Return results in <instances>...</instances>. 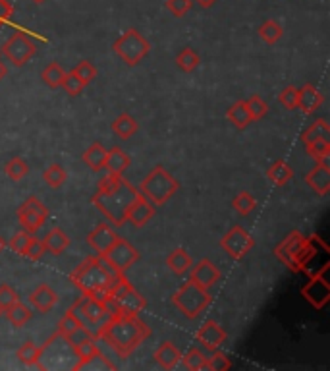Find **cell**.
<instances>
[{
    "label": "cell",
    "instance_id": "cell-1",
    "mask_svg": "<svg viewBox=\"0 0 330 371\" xmlns=\"http://www.w3.org/2000/svg\"><path fill=\"white\" fill-rule=\"evenodd\" d=\"M149 337H151V327L143 319L122 311L108 315L107 321L95 332V339L105 340L120 358L133 354Z\"/></svg>",
    "mask_w": 330,
    "mask_h": 371
},
{
    "label": "cell",
    "instance_id": "cell-2",
    "mask_svg": "<svg viewBox=\"0 0 330 371\" xmlns=\"http://www.w3.org/2000/svg\"><path fill=\"white\" fill-rule=\"evenodd\" d=\"M138 188L124 180L120 174H107L99 182L91 201L112 226H122L126 223V211L131 201L138 197Z\"/></svg>",
    "mask_w": 330,
    "mask_h": 371
},
{
    "label": "cell",
    "instance_id": "cell-3",
    "mask_svg": "<svg viewBox=\"0 0 330 371\" xmlns=\"http://www.w3.org/2000/svg\"><path fill=\"white\" fill-rule=\"evenodd\" d=\"M124 277V273L116 271L110 263L105 261V257L93 255L87 257L72 271L70 280L85 294L93 296L97 300H105L112 286Z\"/></svg>",
    "mask_w": 330,
    "mask_h": 371
},
{
    "label": "cell",
    "instance_id": "cell-4",
    "mask_svg": "<svg viewBox=\"0 0 330 371\" xmlns=\"http://www.w3.org/2000/svg\"><path fill=\"white\" fill-rule=\"evenodd\" d=\"M178 190H180V182L164 167H154L141 180V184L138 188V192L151 201L153 205H157V207L164 205Z\"/></svg>",
    "mask_w": 330,
    "mask_h": 371
},
{
    "label": "cell",
    "instance_id": "cell-5",
    "mask_svg": "<svg viewBox=\"0 0 330 371\" xmlns=\"http://www.w3.org/2000/svg\"><path fill=\"white\" fill-rule=\"evenodd\" d=\"M213 300V296L209 292V288L193 282L192 278L178 288L172 296V304L176 306L187 319H195L203 309L207 308Z\"/></svg>",
    "mask_w": 330,
    "mask_h": 371
},
{
    "label": "cell",
    "instance_id": "cell-6",
    "mask_svg": "<svg viewBox=\"0 0 330 371\" xmlns=\"http://www.w3.org/2000/svg\"><path fill=\"white\" fill-rule=\"evenodd\" d=\"M112 48L128 66H138L139 62L143 60L149 54V51H151V43L138 30L131 27V30L124 31L122 35L116 39Z\"/></svg>",
    "mask_w": 330,
    "mask_h": 371
},
{
    "label": "cell",
    "instance_id": "cell-7",
    "mask_svg": "<svg viewBox=\"0 0 330 371\" xmlns=\"http://www.w3.org/2000/svg\"><path fill=\"white\" fill-rule=\"evenodd\" d=\"M70 309L76 313L77 319H79L93 334H95L100 325L108 319V311L107 308H105V304L100 300H97V298H93V296H85V294L81 298H77V300L74 301V306Z\"/></svg>",
    "mask_w": 330,
    "mask_h": 371
},
{
    "label": "cell",
    "instance_id": "cell-8",
    "mask_svg": "<svg viewBox=\"0 0 330 371\" xmlns=\"http://www.w3.org/2000/svg\"><path fill=\"white\" fill-rule=\"evenodd\" d=\"M110 298L116 304L118 311L122 313H131V315H139L143 309L147 308V300L141 294L130 285V280L122 277L110 290Z\"/></svg>",
    "mask_w": 330,
    "mask_h": 371
},
{
    "label": "cell",
    "instance_id": "cell-9",
    "mask_svg": "<svg viewBox=\"0 0 330 371\" xmlns=\"http://www.w3.org/2000/svg\"><path fill=\"white\" fill-rule=\"evenodd\" d=\"M37 53V46L31 41V37L23 31H15L12 37L0 48V56H4L12 62L14 66L22 68L33 58V54Z\"/></svg>",
    "mask_w": 330,
    "mask_h": 371
},
{
    "label": "cell",
    "instance_id": "cell-10",
    "mask_svg": "<svg viewBox=\"0 0 330 371\" xmlns=\"http://www.w3.org/2000/svg\"><path fill=\"white\" fill-rule=\"evenodd\" d=\"M48 215H51L48 207L39 197H35V195L27 197L18 207V221L22 224L23 230L31 232V234H35L48 221Z\"/></svg>",
    "mask_w": 330,
    "mask_h": 371
},
{
    "label": "cell",
    "instance_id": "cell-11",
    "mask_svg": "<svg viewBox=\"0 0 330 371\" xmlns=\"http://www.w3.org/2000/svg\"><path fill=\"white\" fill-rule=\"evenodd\" d=\"M100 257H105V261L110 263L116 271H120V273H126V271L130 269L131 265H136L139 259V252L136 249L133 244H130L128 240L118 238L110 244L105 254L100 255Z\"/></svg>",
    "mask_w": 330,
    "mask_h": 371
},
{
    "label": "cell",
    "instance_id": "cell-12",
    "mask_svg": "<svg viewBox=\"0 0 330 371\" xmlns=\"http://www.w3.org/2000/svg\"><path fill=\"white\" fill-rule=\"evenodd\" d=\"M220 246L226 254L230 255L232 259H244L255 246V240L249 236V232L242 226H232L230 230L226 232L220 240Z\"/></svg>",
    "mask_w": 330,
    "mask_h": 371
},
{
    "label": "cell",
    "instance_id": "cell-13",
    "mask_svg": "<svg viewBox=\"0 0 330 371\" xmlns=\"http://www.w3.org/2000/svg\"><path fill=\"white\" fill-rule=\"evenodd\" d=\"M324 269L321 273H315L313 277L309 278V282L301 288V294L305 296V300L317 309H323L326 306V301L330 300V285L324 278Z\"/></svg>",
    "mask_w": 330,
    "mask_h": 371
},
{
    "label": "cell",
    "instance_id": "cell-14",
    "mask_svg": "<svg viewBox=\"0 0 330 371\" xmlns=\"http://www.w3.org/2000/svg\"><path fill=\"white\" fill-rule=\"evenodd\" d=\"M226 339H228L226 331L220 327V323H216L213 319H209L207 323H203V327L195 334V340L199 342V346L209 350V352L220 350V346L226 342Z\"/></svg>",
    "mask_w": 330,
    "mask_h": 371
},
{
    "label": "cell",
    "instance_id": "cell-15",
    "mask_svg": "<svg viewBox=\"0 0 330 371\" xmlns=\"http://www.w3.org/2000/svg\"><path fill=\"white\" fill-rule=\"evenodd\" d=\"M154 213H157V209H154L153 203L147 200V197H143L141 193H138V197L131 201V205L126 211V221H130L133 226L141 228V226H145L153 219Z\"/></svg>",
    "mask_w": 330,
    "mask_h": 371
},
{
    "label": "cell",
    "instance_id": "cell-16",
    "mask_svg": "<svg viewBox=\"0 0 330 371\" xmlns=\"http://www.w3.org/2000/svg\"><path fill=\"white\" fill-rule=\"evenodd\" d=\"M116 238H118V234H114V228L110 224L100 223L87 234V244L91 246L95 254L103 255Z\"/></svg>",
    "mask_w": 330,
    "mask_h": 371
},
{
    "label": "cell",
    "instance_id": "cell-17",
    "mask_svg": "<svg viewBox=\"0 0 330 371\" xmlns=\"http://www.w3.org/2000/svg\"><path fill=\"white\" fill-rule=\"evenodd\" d=\"M305 182L317 195H329L330 192V167L317 162L313 169L305 174Z\"/></svg>",
    "mask_w": 330,
    "mask_h": 371
},
{
    "label": "cell",
    "instance_id": "cell-18",
    "mask_svg": "<svg viewBox=\"0 0 330 371\" xmlns=\"http://www.w3.org/2000/svg\"><path fill=\"white\" fill-rule=\"evenodd\" d=\"M303 240L305 238L301 236L300 232H292V234H290L282 244H278L277 247V257L284 263V265H288L292 271H296V255L300 252Z\"/></svg>",
    "mask_w": 330,
    "mask_h": 371
},
{
    "label": "cell",
    "instance_id": "cell-19",
    "mask_svg": "<svg viewBox=\"0 0 330 371\" xmlns=\"http://www.w3.org/2000/svg\"><path fill=\"white\" fill-rule=\"evenodd\" d=\"M31 308H35L39 313H48L51 309L58 304V294L48 285H39L33 292L29 294Z\"/></svg>",
    "mask_w": 330,
    "mask_h": 371
},
{
    "label": "cell",
    "instance_id": "cell-20",
    "mask_svg": "<svg viewBox=\"0 0 330 371\" xmlns=\"http://www.w3.org/2000/svg\"><path fill=\"white\" fill-rule=\"evenodd\" d=\"M192 280L197 285L211 288L220 280V271L211 259H201L195 267L192 269Z\"/></svg>",
    "mask_w": 330,
    "mask_h": 371
},
{
    "label": "cell",
    "instance_id": "cell-21",
    "mask_svg": "<svg viewBox=\"0 0 330 371\" xmlns=\"http://www.w3.org/2000/svg\"><path fill=\"white\" fill-rule=\"evenodd\" d=\"M70 236L66 232L62 230L60 226H54L51 230L46 232L45 238H43V246H45L46 254L54 255V257H58L62 255L66 249L70 247Z\"/></svg>",
    "mask_w": 330,
    "mask_h": 371
},
{
    "label": "cell",
    "instance_id": "cell-22",
    "mask_svg": "<svg viewBox=\"0 0 330 371\" xmlns=\"http://www.w3.org/2000/svg\"><path fill=\"white\" fill-rule=\"evenodd\" d=\"M323 93L319 91L317 87H313L311 84H305L298 93V108L305 115H313L317 108L323 105Z\"/></svg>",
    "mask_w": 330,
    "mask_h": 371
},
{
    "label": "cell",
    "instance_id": "cell-23",
    "mask_svg": "<svg viewBox=\"0 0 330 371\" xmlns=\"http://www.w3.org/2000/svg\"><path fill=\"white\" fill-rule=\"evenodd\" d=\"M95 340L97 339H87L72 348V350H74V354H76V358H77V363L72 365V370H76V371L84 370L87 363L93 362L97 356H100V350H99V346L95 344Z\"/></svg>",
    "mask_w": 330,
    "mask_h": 371
},
{
    "label": "cell",
    "instance_id": "cell-24",
    "mask_svg": "<svg viewBox=\"0 0 330 371\" xmlns=\"http://www.w3.org/2000/svg\"><path fill=\"white\" fill-rule=\"evenodd\" d=\"M153 358L162 370H172V367H176L178 363H180L182 352H180V348L174 346L172 342H162L161 346L154 350Z\"/></svg>",
    "mask_w": 330,
    "mask_h": 371
},
{
    "label": "cell",
    "instance_id": "cell-25",
    "mask_svg": "<svg viewBox=\"0 0 330 371\" xmlns=\"http://www.w3.org/2000/svg\"><path fill=\"white\" fill-rule=\"evenodd\" d=\"M130 155L124 151L122 147H112L110 151H107V161H105V169L108 174H120L130 167Z\"/></svg>",
    "mask_w": 330,
    "mask_h": 371
},
{
    "label": "cell",
    "instance_id": "cell-26",
    "mask_svg": "<svg viewBox=\"0 0 330 371\" xmlns=\"http://www.w3.org/2000/svg\"><path fill=\"white\" fill-rule=\"evenodd\" d=\"M192 257L185 252L184 247H176L174 252H170L169 257H166V267H169L174 275L182 277L187 271L192 269Z\"/></svg>",
    "mask_w": 330,
    "mask_h": 371
},
{
    "label": "cell",
    "instance_id": "cell-27",
    "mask_svg": "<svg viewBox=\"0 0 330 371\" xmlns=\"http://www.w3.org/2000/svg\"><path fill=\"white\" fill-rule=\"evenodd\" d=\"M301 141L309 145L315 141H330V126L324 118H319L313 124H309L305 131L301 134Z\"/></svg>",
    "mask_w": 330,
    "mask_h": 371
},
{
    "label": "cell",
    "instance_id": "cell-28",
    "mask_svg": "<svg viewBox=\"0 0 330 371\" xmlns=\"http://www.w3.org/2000/svg\"><path fill=\"white\" fill-rule=\"evenodd\" d=\"M18 360L23 363V365H37L39 370H43V363H41V358H43V346H37V344H33L31 340L27 342H23L22 346L18 348Z\"/></svg>",
    "mask_w": 330,
    "mask_h": 371
},
{
    "label": "cell",
    "instance_id": "cell-29",
    "mask_svg": "<svg viewBox=\"0 0 330 371\" xmlns=\"http://www.w3.org/2000/svg\"><path fill=\"white\" fill-rule=\"evenodd\" d=\"M81 161L95 172H100L105 169V161H107V149L100 145L99 141H95L84 155H81Z\"/></svg>",
    "mask_w": 330,
    "mask_h": 371
},
{
    "label": "cell",
    "instance_id": "cell-30",
    "mask_svg": "<svg viewBox=\"0 0 330 371\" xmlns=\"http://www.w3.org/2000/svg\"><path fill=\"white\" fill-rule=\"evenodd\" d=\"M139 130V124L138 120L130 116L128 112H122V115L116 118L114 122H112V131H114L118 138L128 139L131 136H136Z\"/></svg>",
    "mask_w": 330,
    "mask_h": 371
},
{
    "label": "cell",
    "instance_id": "cell-31",
    "mask_svg": "<svg viewBox=\"0 0 330 371\" xmlns=\"http://www.w3.org/2000/svg\"><path fill=\"white\" fill-rule=\"evenodd\" d=\"M226 116H228V120H230V122L234 124L238 130H244V128H247L249 124L253 122V120H251V115H249V110H247L246 100H238V103H234V105L228 108Z\"/></svg>",
    "mask_w": 330,
    "mask_h": 371
},
{
    "label": "cell",
    "instance_id": "cell-32",
    "mask_svg": "<svg viewBox=\"0 0 330 371\" xmlns=\"http://www.w3.org/2000/svg\"><path fill=\"white\" fill-rule=\"evenodd\" d=\"M267 178L275 186H284L293 178V169L286 161H277L267 170Z\"/></svg>",
    "mask_w": 330,
    "mask_h": 371
},
{
    "label": "cell",
    "instance_id": "cell-33",
    "mask_svg": "<svg viewBox=\"0 0 330 371\" xmlns=\"http://www.w3.org/2000/svg\"><path fill=\"white\" fill-rule=\"evenodd\" d=\"M4 313H6L8 321L14 325V327H18V329L25 327L31 319V309L25 304H22V301H15L14 306H10Z\"/></svg>",
    "mask_w": 330,
    "mask_h": 371
},
{
    "label": "cell",
    "instance_id": "cell-34",
    "mask_svg": "<svg viewBox=\"0 0 330 371\" xmlns=\"http://www.w3.org/2000/svg\"><path fill=\"white\" fill-rule=\"evenodd\" d=\"M259 37L267 43V45H277L280 37L284 35V30H282V25L277 22V20H267V22H263V25L259 27Z\"/></svg>",
    "mask_w": 330,
    "mask_h": 371
},
{
    "label": "cell",
    "instance_id": "cell-35",
    "mask_svg": "<svg viewBox=\"0 0 330 371\" xmlns=\"http://www.w3.org/2000/svg\"><path fill=\"white\" fill-rule=\"evenodd\" d=\"M79 327H84V323L77 319V315L74 313V311H72V309H68V311L62 315V319L58 321V325H56V334H58V337L64 340V339H68L72 332L77 331Z\"/></svg>",
    "mask_w": 330,
    "mask_h": 371
},
{
    "label": "cell",
    "instance_id": "cell-36",
    "mask_svg": "<svg viewBox=\"0 0 330 371\" xmlns=\"http://www.w3.org/2000/svg\"><path fill=\"white\" fill-rule=\"evenodd\" d=\"M64 77H66V72H64V68H62L58 62H51V64L43 70V74H41V79H43L51 89H58V87H62Z\"/></svg>",
    "mask_w": 330,
    "mask_h": 371
},
{
    "label": "cell",
    "instance_id": "cell-37",
    "mask_svg": "<svg viewBox=\"0 0 330 371\" xmlns=\"http://www.w3.org/2000/svg\"><path fill=\"white\" fill-rule=\"evenodd\" d=\"M66 178H68V172L64 170L62 164H48L43 172V180H45V184L48 188H53V190H58L64 182H66Z\"/></svg>",
    "mask_w": 330,
    "mask_h": 371
},
{
    "label": "cell",
    "instance_id": "cell-38",
    "mask_svg": "<svg viewBox=\"0 0 330 371\" xmlns=\"http://www.w3.org/2000/svg\"><path fill=\"white\" fill-rule=\"evenodd\" d=\"M176 64L182 72H193V70L201 64V58L199 54L195 53L193 48L185 46V48H182V51L176 54Z\"/></svg>",
    "mask_w": 330,
    "mask_h": 371
},
{
    "label": "cell",
    "instance_id": "cell-39",
    "mask_svg": "<svg viewBox=\"0 0 330 371\" xmlns=\"http://www.w3.org/2000/svg\"><path fill=\"white\" fill-rule=\"evenodd\" d=\"M180 360L184 362V365L187 367V370H192V371L205 370V365H207V356H205V352L199 350V348H190V350H187V352H185Z\"/></svg>",
    "mask_w": 330,
    "mask_h": 371
},
{
    "label": "cell",
    "instance_id": "cell-40",
    "mask_svg": "<svg viewBox=\"0 0 330 371\" xmlns=\"http://www.w3.org/2000/svg\"><path fill=\"white\" fill-rule=\"evenodd\" d=\"M4 172H6V176L10 178V180L18 182V180H22V178H25L29 174V164L23 161V159H20V157H12V159L4 164Z\"/></svg>",
    "mask_w": 330,
    "mask_h": 371
},
{
    "label": "cell",
    "instance_id": "cell-41",
    "mask_svg": "<svg viewBox=\"0 0 330 371\" xmlns=\"http://www.w3.org/2000/svg\"><path fill=\"white\" fill-rule=\"evenodd\" d=\"M305 149H308V155L311 159H315L317 162H323V164H329L330 141H315V143L305 145Z\"/></svg>",
    "mask_w": 330,
    "mask_h": 371
},
{
    "label": "cell",
    "instance_id": "cell-42",
    "mask_svg": "<svg viewBox=\"0 0 330 371\" xmlns=\"http://www.w3.org/2000/svg\"><path fill=\"white\" fill-rule=\"evenodd\" d=\"M232 205H234V209L238 211L239 215H249L257 207V200L249 192H239L232 201Z\"/></svg>",
    "mask_w": 330,
    "mask_h": 371
},
{
    "label": "cell",
    "instance_id": "cell-43",
    "mask_svg": "<svg viewBox=\"0 0 330 371\" xmlns=\"http://www.w3.org/2000/svg\"><path fill=\"white\" fill-rule=\"evenodd\" d=\"M246 105L249 115H251V120H261L263 116L269 112V105L259 95H251L249 99H246Z\"/></svg>",
    "mask_w": 330,
    "mask_h": 371
},
{
    "label": "cell",
    "instance_id": "cell-44",
    "mask_svg": "<svg viewBox=\"0 0 330 371\" xmlns=\"http://www.w3.org/2000/svg\"><path fill=\"white\" fill-rule=\"evenodd\" d=\"M232 367L230 358L226 354H223L220 350H215L213 356H209L207 358V365H205V370L211 371H226Z\"/></svg>",
    "mask_w": 330,
    "mask_h": 371
},
{
    "label": "cell",
    "instance_id": "cell-45",
    "mask_svg": "<svg viewBox=\"0 0 330 371\" xmlns=\"http://www.w3.org/2000/svg\"><path fill=\"white\" fill-rule=\"evenodd\" d=\"M72 72H74V74H76V76L79 77V79H81V82H84L85 85L91 84L93 79L97 77V68H95V66H93V64L89 60L77 62L76 68L72 70Z\"/></svg>",
    "mask_w": 330,
    "mask_h": 371
},
{
    "label": "cell",
    "instance_id": "cell-46",
    "mask_svg": "<svg viewBox=\"0 0 330 371\" xmlns=\"http://www.w3.org/2000/svg\"><path fill=\"white\" fill-rule=\"evenodd\" d=\"M62 89L68 93V95H72V97H77L85 89V84L74 72H66V77L62 82Z\"/></svg>",
    "mask_w": 330,
    "mask_h": 371
},
{
    "label": "cell",
    "instance_id": "cell-47",
    "mask_svg": "<svg viewBox=\"0 0 330 371\" xmlns=\"http://www.w3.org/2000/svg\"><path fill=\"white\" fill-rule=\"evenodd\" d=\"M31 232L27 230H20V232H15L14 236H12V240L8 242V246H10V249L14 252V254L18 255H23V252H25V247H27V244H29V240H31Z\"/></svg>",
    "mask_w": 330,
    "mask_h": 371
},
{
    "label": "cell",
    "instance_id": "cell-48",
    "mask_svg": "<svg viewBox=\"0 0 330 371\" xmlns=\"http://www.w3.org/2000/svg\"><path fill=\"white\" fill-rule=\"evenodd\" d=\"M298 93L300 89L298 87H293V85H288L286 89L280 91L278 95V100H280V105H284L288 110H296L298 108Z\"/></svg>",
    "mask_w": 330,
    "mask_h": 371
},
{
    "label": "cell",
    "instance_id": "cell-49",
    "mask_svg": "<svg viewBox=\"0 0 330 371\" xmlns=\"http://www.w3.org/2000/svg\"><path fill=\"white\" fill-rule=\"evenodd\" d=\"M15 301H20V296L10 285H0V309L6 311L10 306H14Z\"/></svg>",
    "mask_w": 330,
    "mask_h": 371
},
{
    "label": "cell",
    "instance_id": "cell-50",
    "mask_svg": "<svg viewBox=\"0 0 330 371\" xmlns=\"http://www.w3.org/2000/svg\"><path fill=\"white\" fill-rule=\"evenodd\" d=\"M45 254L46 252H45V246H43V240L31 236L29 244H27V247H25L23 255H25V257H29V259H33V261H39V259H41Z\"/></svg>",
    "mask_w": 330,
    "mask_h": 371
},
{
    "label": "cell",
    "instance_id": "cell-51",
    "mask_svg": "<svg viewBox=\"0 0 330 371\" xmlns=\"http://www.w3.org/2000/svg\"><path fill=\"white\" fill-rule=\"evenodd\" d=\"M166 8L172 15L184 18L192 10V0H166Z\"/></svg>",
    "mask_w": 330,
    "mask_h": 371
},
{
    "label": "cell",
    "instance_id": "cell-52",
    "mask_svg": "<svg viewBox=\"0 0 330 371\" xmlns=\"http://www.w3.org/2000/svg\"><path fill=\"white\" fill-rule=\"evenodd\" d=\"M12 18H14V8L8 0H0V30L12 23Z\"/></svg>",
    "mask_w": 330,
    "mask_h": 371
},
{
    "label": "cell",
    "instance_id": "cell-53",
    "mask_svg": "<svg viewBox=\"0 0 330 371\" xmlns=\"http://www.w3.org/2000/svg\"><path fill=\"white\" fill-rule=\"evenodd\" d=\"M195 2H197L201 8H211L216 4V0H195Z\"/></svg>",
    "mask_w": 330,
    "mask_h": 371
},
{
    "label": "cell",
    "instance_id": "cell-54",
    "mask_svg": "<svg viewBox=\"0 0 330 371\" xmlns=\"http://www.w3.org/2000/svg\"><path fill=\"white\" fill-rule=\"evenodd\" d=\"M6 74H8L6 64H4V62H2V58H0V82H2L4 77H6Z\"/></svg>",
    "mask_w": 330,
    "mask_h": 371
},
{
    "label": "cell",
    "instance_id": "cell-55",
    "mask_svg": "<svg viewBox=\"0 0 330 371\" xmlns=\"http://www.w3.org/2000/svg\"><path fill=\"white\" fill-rule=\"evenodd\" d=\"M4 247H6V242H4V238L0 236V254H2V249H4Z\"/></svg>",
    "mask_w": 330,
    "mask_h": 371
},
{
    "label": "cell",
    "instance_id": "cell-56",
    "mask_svg": "<svg viewBox=\"0 0 330 371\" xmlns=\"http://www.w3.org/2000/svg\"><path fill=\"white\" fill-rule=\"evenodd\" d=\"M35 4H43V2H46V0H33Z\"/></svg>",
    "mask_w": 330,
    "mask_h": 371
},
{
    "label": "cell",
    "instance_id": "cell-57",
    "mask_svg": "<svg viewBox=\"0 0 330 371\" xmlns=\"http://www.w3.org/2000/svg\"><path fill=\"white\" fill-rule=\"evenodd\" d=\"M0 315H2V309H0Z\"/></svg>",
    "mask_w": 330,
    "mask_h": 371
}]
</instances>
